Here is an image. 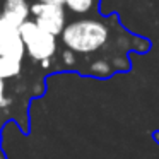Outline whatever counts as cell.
Returning <instances> with one entry per match:
<instances>
[{"instance_id":"6da1fadb","label":"cell","mask_w":159,"mask_h":159,"mask_svg":"<svg viewBox=\"0 0 159 159\" xmlns=\"http://www.w3.org/2000/svg\"><path fill=\"white\" fill-rule=\"evenodd\" d=\"M110 41V26L101 19H79L69 22L62 31V43L67 50L82 55L99 52Z\"/></svg>"},{"instance_id":"7a4b0ae2","label":"cell","mask_w":159,"mask_h":159,"mask_svg":"<svg viewBox=\"0 0 159 159\" xmlns=\"http://www.w3.org/2000/svg\"><path fill=\"white\" fill-rule=\"evenodd\" d=\"M19 36L24 45V52L33 62H43L52 60L57 53V38L48 33H45L41 28L36 26L33 19L26 21L19 28Z\"/></svg>"},{"instance_id":"3957f363","label":"cell","mask_w":159,"mask_h":159,"mask_svg":"<svg viewBox=\"0 0 159 159\" xmlns=\"http://www.w3.org/2000/svg\"><path fill=\"white\" fill-rule=\"evenodd\" d=\"M31 16L34 19L38 28H41L45 33L52 36H60L63 28L67 26V12L63 5H50V4H31L29 9Z\"/></svg>"},{"instance_id":"277c9868","label":"cell","mask_w":159,"mask_h":159,"mask_svg":"<svg viewBox=\"0 0 159 159\" xmlns=\"http://www.w3.org/2000/svg\"><path fill=\"white\" fill-rule=\"evenodd\" d=\"M24 45L19 36V29L11 26L0 17V57L24 60Z\"/></svg>"},{"instance_id":"5b68a950","label":"cell","mask_w":159,"mask_h":159,"mask_svg":"<svg viewBox=\"0 0 159 159\" xmlns=\"http://www.w3.org/2000/svg\"><path fill=\"white\" fill-rule=\"evenodd\" d=\"M31 4L28 0H4L2 2V12L0 17L5 22H9L14 28H21L26 21H29L31 17Z\"/></svg>"},{"instance_id":"8992f818","label":"cell","mask_w":159,"mask_h":159,"mask_svg":"<svg viewBox=\"0 0 159 159\" xmlns=\"http://www.w3.org/2000/svg\"><path fill=\"white\" fill-rule=\"evenodd\" d=\"M22 70V60L12 57H0V77L4 80L14 79Z\"/></svg>"},{"instance_id":"52a82bcc","label":"cell","mask_w":159,"mask_h":159,"mask_svg":"<svg viewBox=\"0 0 159 159\" xmlns=\"http://www.w3.org/2000/svg\"><path fill=\"white\" fill-rule=\"evenodd\" d=\"M89 72L96 77H110L113 74V65L106 58H98L89 65Z\"/></svg>"},{"instance_id":"ba28073f","label":"cell","mask_w":159,"mask_h":159,"mask_svg":"<svg viewBox=\"0 0 159 159\" xmlns=\"http://www.w3.org/2000/svg\"><path fill=\"white\" fill-rule=\"evenodd\" d=\"M93 5L94 0H63V7H67L75 14H86L93 9Z\"/></svg>"},{"instance_id":"9c48e42d","label":"cell","mask_w":159,"mask_h":159,"mask_svg":"<svg viewBox=\"0 0 159 159\" xmlns=\"http://www.w3.org/2000/svg\"><path fill=\"white\" fill-rule=\"evenodd\" d=\"M62 62H63V65H67V67H74L75 65V62H77V57H75V53L74 52H70V50H63L62 52Z\"/></svg>"},{"instance_id":"30bf717a","label":"cell","mask_w":159,"mask_h":159,"mask_svg":"<svg viewBox=\"0 0 159 159\" xmlns=\"http://www.w3.org/2000/svg\"><path fill=\"white\" fill-rule=\"evenodd\" d=\"M38 4H50V5H63V0H36Z\"/></svg>"},{"instance_id":"8fae6325","label":"cell","mask_w":159,"mask_h":159,"mask_svg":"<svg viewBox=\"0 0 159 159\" xmlns=\"http://www.w3.org/2000/svg\"><path fill=\"white\" fill-rule=\"evenodd\" d=\"M12 104V99L11 98H4V101L0 103V108H5V106H11Z\"/></svg>"},{"instance_id":"7c38bea8","label":"cell","mask_w":159,"mask_h":159,"mask_svg":"<svg viewBox=\"0 0 159 159\" xmlns=\"http://www.w3.org/2000/svg\"><path fill=\"white\" fill-rule=\"evenodd\" d=\"M39 63H41L43 69H50V65H52V60H43V62H39Z\"/></svg>"},{"instance_id":"4fadbf2b","label":"cell","mask_w":159,"mask_h":159,"mask_svg":"<svg viewBox=\"0 0 159 159\" xmlns=\"http://www.w3.org/2000/svg\"><path fill=\"white\" fill-rule=\"evenodd\" d=\"M154 139L157 140V144H159V130H157V132H154Z\"/></svg>"},{"instance_id":"5bb4252c","label":"cell","mask_w":159,"mask_h":159,"mask_svg":"<svg viewBox=\"0 0 159 159\" xmlns=\"http://www.w3.org/2000/svg\"><path fill=\"white\" fill-rule=\"evenodd\" d=\"M0 159H5V156H4V154H2V152H0Z\"/></svg>"},{"instance_id":"9a60e30c","label":"cell","mask_w":159,"mask_h":159,"mask_svg":"<svg viewBox=\"0 0 159 159\" xmlns=\"http://www.w3.org/2000/svg\"><path fill=\"white\" fill-rule=\"evenodd\" d=\"M2 82H5V80H4V79H2V77H0V84H2Z\"/></svg>"}]
</instances>
